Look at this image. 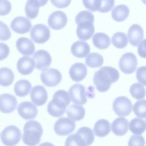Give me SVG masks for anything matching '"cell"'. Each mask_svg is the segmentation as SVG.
Listing matches in <instances>:
<instances>
[{"label": "cell", "mask_w": 146, "mask_h": 146, "mask_svg": "<svg viewBox=\"0 0 146 146\" xmlns=\"http://www.w3.org/2000/svg\"><path fill=\"white\" fill-rule=\"evenodd\" d=\"M145 121L140 118H134L129 123V129L135 135H141L145 130Z\"/></svg>", "instance_id": "4dcf8cb0"}, {"label": "cell", "mask_w": 146, "mask_h": 146, "mask_svg": "<svg viewBox=\"0 0 146 146\" xmlns=\"http://www.w3.org/2000/svg\"><path fill=\"white\" fill-rule=\"evenodd\" d=\"M31 88V84L29 80L22 79L16 82L14 87V91L17 96L24 97L29 94Z\"/></svg>", "instance_id": "d4e9b609"}, {"label": "cell", "mask_w": 146, "mask_h": 146, "mask_svg": "<svg viewBox=\"0 0 146 146\" xmlns=\"http://www.w3.org/2000/svg\"><path fill=\"white\" fill-rule=\"evenodd\" d=\"M51 3L58 8H65L68 6L71 0H50Z\"/></svg>", "instance_id": "f6af8a7d"}, {"label": "cell", "mask_w": 146, "mask_h": 146, "mask_svg": "<svg viewBox=\"0 0 146 146\" xmlns=\"http://www.w3.org/2000/svg\"><path fill=\"white\" fill-rule=\"evenodd\" d=\"M94 45L98 48L104 50L108 48L111 44L110 37L105 33H96L92 38Z\"/></svg>", "instance_id": "484cf974"}, {"label": "cell", "mask_w": 146, "mask_h": 146, "mask_svg": "<svg viewBox=\"0 0 146 146\" xmlns=\"http://www.w3.org/2000/svg\"><path fill=\"white\" fill-rule=\"evenodd\" d=\"M17 105L16 98L9 94L0 95V111L4 113H9L13 112Z\"/></svg>", "instance_id": "9a60e30c"}, {"label": "cell", "mask_w": 146, "mask_h": 146, "mask_svg": "<svg viewBox=\"0 0 146 146\" xmlns=\"http://www.w3.org/2000/svg\"><path fill=\"white\" fill-rule=\"evenodd\" d=\"M31 100L38 106L44 105L47 100L48 95L46 88L40 85L34 86L30 92Z\"/></svg>", "instance_id": "e0dca14e"}, {"label": "cell", "mask_w": 146, "mask_h": 146, "mask_svg": "<svg viewBox=\"0 0 146 146\" xmlns=\"http://www.w3.org/2000/svg\"><path fill=\"white\" fill-rule=\"evenodd\" d=\"M70 101L69 94L67 91L62 90L56 91L53 95L52 100L47 105L48 113L54 117L62 116Z\"/></svg>", "instance_id": "3957f363"}, {"label": "cell", "mask_w": 146, "mask_h": 146, "mask_svg": "<svg viewBox=\"0 0 146 146\" xmlns=\"http://www.w3.org/2000/svg\"><path fill=\"white\" fill-rule=\"evenodd\" d=\"M128 121L123 117H119L113 121L111 129L113 133L117 136L125 135L128 130Z\"/></svg>", "instance_id": "603a6c76"}, {"label": "cell", "mask_w": 146, "mask_h": 146, "mask_svg": "<svg viewBox=\"0 0 146 146\" xmlns=\"http://www.w3.org/2000/svg\"><path fill=\"white\" fill-rule=\"evenodd\" d=\"M110 122L104 119L98 120L95 124L94 130L96 136L100 137H105L111 131Z\"/></svg>", "instance_id": "cb8c5ba5"}, {"label": "cell", "mask_w": 146, "mask_h": 146, "mask_svg": "<svg viewBox=\"0 0 146 146\" xmlns=\"http://www.w3.org/2000/svg\"><path fill=\"white\" fill-rule=\"evenodd\" d=\"M86 63L87 66L91 68H98L103 63V57L96 52H92L87 55L86 58Z\"/></svg>", "instance_id": "1f68e13d"}, {"label": "cell", "mask_w": 146, "mask_h": 146, "mask_svg": "<svg viewBox=\"0 0 146 146\" xmlns=\"http://www.w3.org/2000/svg\"><path fill=\"white\" fill-rule=\"evenodd\" d=\"M90 47L89 44L84 41L78 40L74 43L71 47V52L75 57L82 58L86 57L89 54Z\"/></svg>", "instance_id": "7402d4cb"}, {"label": "cell", "mask_w": 146, "mask_h": 146, "mask_svg": "<svg viewBox=\"0 0 146 146\" xmlns=\"http://www.w3.org/2000/svg\"><path fill=\"white\" fill-rule=\"evenodd\" d=\"M87 74V67L82 63H76L72 64L69 70L70 76L75 82L82 80L86 78Z\"/></svg>", "instance_id": "44dd1931"}, {"label": "cell", "mask_w": 146, "mask_h": 146, "mask_svg": "<svg viewBox=\"0 0 146 146\" xmlns=\"http://www.w3.org/2000/svg\"><path fill=\"white\" fill-rule=\"evenodd\" d=\"M132 109L131 101L126 96H119L113 102V110L119 116H126L129 115Z\"/></svg>", "instance_id": "ba28073f"}, {"label": "cell", "mask_w": 146, "mask_h": 146, "mask_svg": "<svg viewBox=\"0 0 146 146\" xmlns=\"http://www.w3.org/2000/svg\"><path fill=\"white\" fill-rule=\"evenodd\" d=\"M11 37V32L9 27L3 22L0 21V40L5 41Z\"/></svg>", "instance_id": "f35d334b"}, {"label": "cell", "mask_w": 146, "mask_h": 146, "mask_svg": "<svg viewBox=\"0 0 146 146\" xmlns=\"http://www.w3.org/2000/svg\"><path fill=\"white\" fill-rule=\"evenodd\" d=\"M129 92L133 98L137 100L143 99L145 95L144 86L141 83H134L132 84L129 88Z\"/></svg>", "instance_id": "836d02e7"}, {"label": "cell", "mask_w": 146, "mask_h": 146, "mask_svg": "<svg viewBox=\"0 0 146 146\" xmlns=\"http://www.w3.org/2000/svg\"><path fill=\"white\" fill-rule=\"evenodd\" d=\"M82 2L87 9L92 12H95L99 10L101 0H82Z\"/></svg>", "instance_id": "74e56055"}, {"label": "cell", "mask_w": 146, "mask_h": 146, "mask_svg": "<svg viewBox=\"0 0 146 146\" xmlns=\"http://www.w3.org/2000/svg\"><path fill=\"white\" fill-rule=\"evenodd\" d=\"M11 9V5L8 0H0V15L8 14Z\"/></svg>", "instance_id": "b9f144b4"}, {"label": "cell", "mask_w": 146, "mask_h": 146, "mask_svg": "<svg viewBox=\"0 0 146 146\" xmlns=\"http://www.w3.org/2000/svg\"><path fill=\"white\" fill-rule=\"evenodd\" d=\"M10 27L14 32L23 34L30 31L31 23L27 18L19 16L15 18L11 21Z\"/></svg>", "instance_id": "2e32d148"}, {"label": "cell", "mask_w": 146, "mask_h": 146, "mask_svg": "<svg viewBox=\"0 0 146 146\" xmlns=\"http://www.w3.org/2000/svg\"><path fill=\"white\" fill-rule=\"evenodd\" d=\"M128 145V146H144L145 140L142 136L133 135L129 138Z\"/></svg>", "instance_id": "60d3db41"}, {"label": "cell", "mask_w": 146, "mask_h": 146, "mask_svg": "<svg viewBox=\"0 0 146 146\" xmlns=\"http://www.w3.org/2000/svg\"><path fill=\"white\" fill-rule=\"evenodd\" d=\"M21 130L15 125H9L5 127L1 134L2 143L6 146H14L20 141Z\"/></svg>", "instance_id": "5b68a950"}, {"label": "cell", "mask_w": 146, "mask_h": 146, "mask_svg": "<svg viewBox=\"0 0 146 146\" xmlns=\"http://www.w3.org/2000/svg\"><path fill=\"white\" fill-rule=\"evenodd\" d=\"M62 74L59 71L55 68H48L43 70L40 74L42 83L47 87L57 86L62 80Z\"/></svg>", "instance_id": "30bf717a"}, {"label": "cell", "mask_w": 146, "mask_h": 146, "mask_svg": "<svg viewBox=\"0 0 146 146\" xmlns=\"http://www.w3.org/2000/svg\"><path fill=\"white\" fill-rule=\"evenodd\" d=\"M35 60V67L39 70L47 69L51 64L52 59L50 54L46 50H40L35 52L33 55Z\"/></svg>", "instance_id": "4fadbf2b"}, {"label": "cell", "mask_w": 146, "mask_h": 146, "mask_svg": "<svg viewBox=\"0 0 146 146\" xmlns=\"http://www.w3.org/2000/svg\"><path fill=\"white\" fill-rule=\"evenodd\" d=\"M9 46L4 43L0 42V61L5 59L9 56Z\"/></svg>", "instance_id": "ee69618b"}, {"label": "cell", "mask_w": 146, "mask_h": 146, "mask_svg": "<svg viewBox=\"0 0 146 146\" xmlns=\"http://www.w3.org/2000/svg\"><path fill=\"white\" fill-rule=\"evenodd\" d=\"M64 145L65 146H87L83 138L76 132L67 137Z\"/></svg>", "instance_id": "d590c367"}, {"label": "cell", "mask_w": 146, "mask_h": 146, "mask_svg": "<svg viewBox=\"0 0 146 146\" xmlns=\"http://www.w3.org/2000/svg\"><path fill=\"white\" fill-rule=\"evenodd\" d=\"M39 3L37 0H27L25 5V13L28 18H35L39 13Z\"/></svg>", "instance_id": "f546056e"}, {"label": "cell", "mask_w": 146, "mask_h": 146, "mask_svg": "<svg viewBox=\"0 0 146 146\" xmlns=\"http://www.w3.org/2000/svg\"><path fill=\"white\" fill-rule=\"evenodd\" d=\"M16 47L22 55L29 56L34 54L35 45L32 40L27 38H19L16 42Z\"/></svg>", "instance_id": "ac0fdd59"}, {"label": "cell", "mask_w": 146, "mask_h": 146, "mask_svg": "<svg viewBox=\"0 0 146 146\" xmlns=\"http://www.w3.org/2000/svg\"><path fill=\"white\" fill-rule=\"evenodd\" d=\"M75 128V123L70 118L62 117L55 123L54 129L55 132L60 136H66L72 133Z\"/></svg>", "instance_id": "52a82bcc"}, {"label": "cell", "mask_w": 146, "mask_h": 146, "mask_svg": "<svg viewBox=\"0 0 146 146\" xmlns=\"http://www.w3.org/2000/svg\"><path fill=\"white\" fill-rule=\"evenodd\" d=\"M70 100L74 103L83 105L87 102V92L86 88L80 84H75L68 90Z\"/></svg>", "instance_id": "8fae6325"}, {"label": "cell", "mask_w": 146, "mask_h": 146, "mask_svg": "<svg viewBox=\"0 0 146 146\" xmlns=\"http://www.w3.org/2000/svg\"><path fill=\"white\" fill-rule=\"evenodd\" d=\"M145 39H144L143 40L141 41V42L139 44L138 46V53L139 55L143 58H145Z\"/></svg>", "instance_id": "bcb514c9"}, {"label": "cell", "mask_w": 146, "mask_h": 146, "mask_svg": "<svg viewBox=\"0 0 146 146\" xmlns=\"http://www.w3.org/2000/svg\"><path fill=\"white\" fill-rule=\"evenodd\" d=\"M129 10L125 5H119L115 6L112 11V17L116 22H122L127 19Z\"/></svg>", "instance_id": "4316f807"}, {"label": "cell", "mask_w": 146, "mask_h": 146, "mask_svg": "<svg viewBox=\"0 0 146 146\" xmlns=\"http://www.w3.org/2000/svg\"><path fill=\"white\" fill-rule=\"evenodd\" d=\"M115 5L114 0H101L99 11L102 13H106L112 9Z\"/></svg>", "instance_id": "ab89813d"}, {"label": "cell", "mask_w": 146, "mask_h": 146, "mask_svg": "<svg viewBox=\"0 0 146 146\" xmlns=\"http://www.w3.org/2000/svg\"><path fill=\"white\" fill-rule=\"evenodd\" d=\"M39 3L40 6H44L48 2V0H37Z\"/></svg>", "instance_id": "7dc6e473"}, {"label": "cell", "mask_w": 146, "mask_h": 146, "mask_svg": "<svg viewBox=\"0 0 146 146\" xmlns=\"http://www.w3.org/2000/svg\"><path fill=\"white\" fill-rule=\"evenodd\" d=\"M43 133L41 124L35 120L27 121L23 127L22 140L28 146H35L39 143Z\"/></svg>", "instance_id": "277c9868"}, {"label": "cell", "mask_w": 146, "mask_h": 146, "mask_svg": "<svg viewBox=\"0 0 146 146\" xmlns=\"http://www.w3.org/2000/svg\"><path fill=\"white\" fill-rule=\"evenodd\" d=\"M76 133H79L84 140L87 146L90 145L94 141L95 136L92 130L87 127H82L78 129Z\"/></svg>", "instance_id": "e575fe53"}, {"label": "cell", "mask_w": 146, "mask_h": 146, "mask_svg": "<svg viewBox=\"0 0 146 146\" xmlns=\"http://www.w3.org/2000/svg\"><path fill=\"white\" fill-rule=\"evenodd\" d=\"M146 102L145 100L143 99L140 101L136 102L133 107V111L134 113L137 117L141 118L145 117V112H146Z\"/></svg>", "instance_id": "8d00e7d4"}, {"label": "cell", "mask_w": 146, "mask_h": 146, "mask_svg": "<svg viewBox=\"0 0 146 146\" xmlns=\"http://www.w3.org/2000/svg\"><path fill=\"white\" fill-rule=\"evenodd\" d=\"M14 79V75L13 71L7 67L0 68V85L7 87L11 85Z\"/></svg>", "instance_id": "f1b7e54d"}, {"label": "cell", "mask_w": 146, "mask_h": 146, "mask_svg": "<svg viewBox=\"0 0 146 146\" xmlns=\"http://www.w3.org/2000/svg\"><path fill=\"white\" fill-rule=\"evenodd\" d=\"M17 111L20 116L25 120L33 119L38 114L36 107L31 102L27 101L21 103L17 107Z\"/></svg>", "instance_id": "5bb4252c"}, {"label": "cell", "mask_w": 146, "mask_h": 146, "mask_svg": "<svg viewBox=\"0 0 146 146\" xmlns=\"http://www.w3.org/2000/svg\"><path fill=\"white\" fill-rule=\"evenodd\" d=\"M144 31L143 28L139 25H132L128 31V38L131 45L137 46L143 40Z\"/></svg>", "instance_id": "ffe728a7"}, {"label": "cell", "mask_w": 146, "mask_h": 146, "mask_svg": "<svg viewBox=\"0 0 146 146\" xmlns=\"http://www.w3.org/2000/svg\"><path fill=\"white\" fill-rule=\"evenodd\" d=\"M119 78V71L110 66H104L95 72L93 82L96 90L100 92L107 91L112 83L116 82Z\"/></svg>", "instance_id": "6da1fadb"}, {"label": "cell", "mask_w": 146, "mask_h": 146, "mask_svg": "<svg viewBox=\"0 0 146 146\" xmlns=\"http://www.w3.org/2000/svg\"><path fill=\"white\" fill-rule=\"evenodd\" d=\"M145 71H146L145 66L140 67L139 68H137L136 71V78L137 80L143 86L146 85Z\"/></svg>", "instance_id": "7bdbcfd3"}, {"label": "cell", "mask_w": 146, "mask_h": 146, "mask_svg": "<svg viewBox=\"0 0 146 146\" xmlns=\"http://www.w3.org/2000/svg\"><path fill=\"white\" fill-rule=\"evenodd\" d=\"M94 22V16L90 11H82L76 15L75 18V22L78 25L76 35L79 39L86 40L92 36L95 31Z\"/></svg>", "instance_id": "7a4b0ae2"}, {"label": "cell", "mask_w": 146, "mask_h": 146, "mask_svg": "<svg viewBox=\"0 0 146 146\" xmlns=\"http://www.w3.org/2000/svg\"><path fill=\"white\" fill-rule=\"evenodd\" d=\"M17 68L18 72L23 75L30 74L35 68V62L29 56H23L18 60Z\"/></svg>", "instance_id": "d6986e66"}, {"label": "cell", "mask_w": 146, "mask_h": 146, "mask_svg": "<svg viewBox=\"0 0 146 146\" xmlns=\"http://www.w3.org/2000/svg\"><path fill=\"white\" fill-rule=\"evenodd\" d=\"M30 36L36 43L42 44L47 42L50 37V31L47 26L43 24L34 25L31 30Z\"/></svg>", "instance_id": "9c48e42d"}, {"label": "cell", "mask_w": 146, "mask_h": 146, "mask_svg": "<svg viewBox=\"0 0 146 146\" xmlns=\"http://www.w3.org/2000/svg\"><path fill=\"white\" fill-rule=\"evenodd\" d=\"M67 23V18L62 11H55L48 18V26L52 29L58 30L63 29Z\"/></svg>", "instance_id": "7c38bea8"}, {"label": "cell", "mask_w": 146, "mask_h": 146, "mask_svg": "<svg viewBox=\"0 0 146 146\" xmlns=\"http://www.w3.org/2000/svg\"><path fill=\"white\" fill-rule=\"evenodd\" d=\"M112 44L118 48H123L128 44V38L127 35L122 32H117L112 37Z\"/></svg>", "instance_id": "d6a6232c"}, {"label": "cell", "mask_w": 146, "mask_h": 146, "mask_svg": "<svg viewBox=\"0 0 146 146\" xmlns=\"http://www.w3.org/2000/svg\"><path fill=\"white\" fill-rule=\"evenodd\" d=\"M67 116L75 121H79L83 119L85 115V110L82 106L72 104L68 107L66 111Z\"/></svg>", "instance_id": "83f0119b"}, {"label": "cell", "mask_w": 146, "mask_h": 146, "mask_svg": "<svg viewBox=\"0 0 146 146\" xmlns=\"http://www.w3.org/2000/svg\"><path fill=\"white\" fill-rule=\"evenodd\" d=\"M137 65L136 56L132 52H127L120 58L119 66L120 70L125 74H131L136 70Z\"/></svg>", "instance_id": "8992f818"}, {"label": "cell", "mask_w": 146, "mask_h": 146, "mask_svg": "<svg viewBox=\"0 0 146 146\" xmlns=\"http://www.w3.org/2000/svg\"><path fill=\"white\" fill-rule=\"evenodd\" d=\"M39 146H54V145L49 142H44L40 144Z\"/></svg>", "instance_id": "c3c4849f"}]
</instances>
